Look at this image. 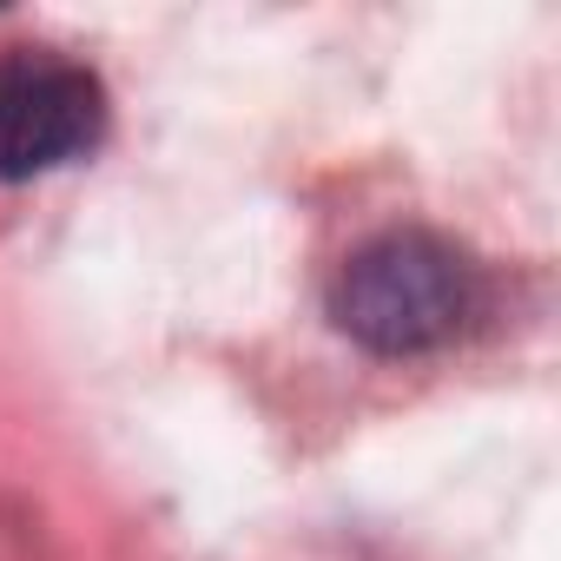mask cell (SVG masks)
I'll list each match as a JSON object with an SVG mask.
<instances>
[{
    "mask_svg": "<svg viewBox=\"0 0 561 561\" xmlns=\"http://www.w3.org/2000/svg\"><path fill=\"white\" fill-rule=\"evenodd\" d=\"M482 311V271L443 231L397 225L357 244L331 277V318L377 357H423L456 344Z\"/></svg>",
    "mask_w": 561,
    "mask_h": 561,
    "instance_id": "cell-1",
    "label": "cell"
},
{
    "mask_svg": "<svg viewBox=\"0 0 561 561\" xmlns=\"http://www.w3.org/2000/svg\"><path fill=\"white\" fill-rule=\"evenodd\" d=\"M106 139V87L54 47L0 54V179H41Z\"/></svg>",
    "mask_w": 561,
    "mask_h": 561,
    "instance_id": "cell-2",
    "label": "cell"
}]
</instances>
